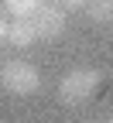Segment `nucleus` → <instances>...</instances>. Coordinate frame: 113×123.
I'll use <instances>...</instances> for the list:
<instances>
[{
    "label": "nucleus",
    "instance_id": "f257e3e1",
    "mask_svg": "<svg viewBox=\"0 0 113 123\" xmlns=\"http://www.w3.org/2000/svg\"><path fill=\"white\" fill-rule=\"evenodd\" d=\"M96 89H100V68H69L62 75L58 82V99L65 106H82L96 96Z\"/></svg>",
    "mask_w": 113,
    "mask_h": 123
},
{
    "label": "nucleus",
    "instance_id": "f03ea898",
    "mask_svg": "<svg viewBox=\"0 0 113 123\" xmlns=\"http://www.w3.org/2000/svg\"><path fill=\"white\" fill-rule=\"evenodd\" d=\"M0 82H4V89L14 92V96H31V92L41 89V72L31 65V62L14 58V62H4V68H0Z\"/></svg>",
    "mask_w": 113,
    "mask_h": 123
},
{
    "label": "nucleus",
    "instance_id": "7ed1b4c3",
    "mask_svg": "<svg viewBox=\"0 0 113 123\" xmlns=\"http://www.w3.org/2000/svg\"><path fill=\"white\" fill-rule=\"evenodd\" d=\"M27 21H31V27H34V34L41 41H52L65 31V7L55 4V0H38V7L31 10Z\"/></svg>",
    "mask_w": 113,
    "mask_h": 123
},
{
    "label": "nucleus",
    "instance_id": "20e7f679",
    "mask_svg": "<svg viewBox=\"0 0 113 123\" xmlns=\"http://www.w3.org/2000/svg\"><path fill=\"white\" fill-rule=\"evenodd\" d=\"M7 41L14 44V48H31V44L38 41V34H34V27H31L27 17H14L7 24Z\"/></svg>",
    "mask_w": 113,
    "mask_h": 123
},
{
    "label": "nucleus",
    "instance_id": "39448f33",
    "mask_svg": "<svg viewBox=\"0 0 113 123\" xmlns=\"http://www.w3.org/2000/svg\"><path fill=\"white\" fill-rule=\"evenodd\" d=\"M86 14H89V21H96V24L113 21V0H86Z\"/></svg>",
    "mask_w": 113,
    "mask_h": 123
},
{
    "label": "nucleus",
    "instance_id": "423d86ee",
    "mask_svg": "<svg viewBox=\"0 0 113 123\" xmlns=\"http://www.w3.org/2000/svg\"><path fill=\"white\" fill-rule=\"evenodd\" d=\"M34 7H38V0H4V10L10 17H31Z\"/></svg>",
    "mask_w": 113,
    "mask_h": 123
},
{
    "label": "nucleus",
    "instance_id": "0eeeda50",
    "mask_svg": "<svg viewBox=\"0 0 113 123\" xmlns=\"http://www.w3.org/2000/svg\"><path fill=\"white\" fill-rule=\"evenodd\" d=\"M55 4H62L65 10H75V7H86V0H55Z\"/></svg>",
    "mask_w": 113,
    "mask_h": 123
},
{
    "label": "nucleus",
    "instance_id": "6e6552de",
    "mask_svg": "<svg viewBox=\"0 0 113 123\" xmlns=\"http://www.w3.org/2000/svg\"><path fill=\"white\" fill-rule=\"evenodd\" d=\"M7 24L10 21H4V7H0V41H7Z\"/></svg>",
    "mask_w": 113,
    "mask_h": 123
},
{
    "label": "nucleus",
    "instance_id": "1a4fd4ad",
    "mask_svg": "<svg viewBox=\"0 0 113 123\" xmlns=\"http://www.w3.org/2000/svg\"><path fill=\"white\" fill-rule=\"evenodd\" d=\"M0 68H4V58H0Z\"/></svg>",
    "mask_w": 113,
    "mask_h": 123
},
{
    "label": "nucleus",
    "instance_id": "9d476101",
    "mask_svg": "<svg viewBox=\"0 0 113 123\" xmlns=\"http://www.w3.org/2000/svg\"><path fill=\"white\" fill-rule=\"evenodd\" d=\"M110 123H113V120H110Z\"/></svg>",
    "mask_w": 113,
    "mask_h": 123
}]
</instances>
